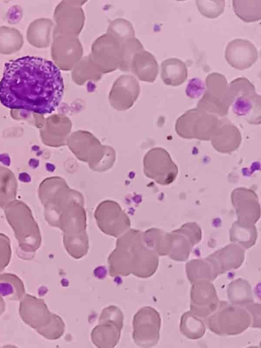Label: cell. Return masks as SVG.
<instances>
[{"label":"cell","instance_id":"cell-33","mask_svg":"<svg viewBox=\"0 0 261 348\" xmlns=\"http://www.w3.org/2000/svg\"><path fill=\"white\" fill-rule=\"evenodd\" d=\"M107 33L111 34L121 43L127 39L134 37L135 32L132 24L127 20L118 18L112 21Z\"/></svg>","mask_w":261,"mask_h":348},{"label":"cell","instance_id":"cell-15","mask_svg":"<svg viewBox=\"0 0 261 348\" xmlns=\"http://www.w3.org/2000/svg\"><path fill=\"white\" fill-rule=\"evenodd\" d=\"M220 301L211 281H197L190 290V311L196 316L205 319L218 307Z\"/></svg>","mask_w":261,"mask_h":348},{"label":"cell","instance_id":"cell-16","mask_svg":"<svg viewBox=\"0 0 261 348\" xmlns=\"http://www.w3.org/2000/svg\"><path fill=\"white\" fill-rule=\"evenodd\" d=\"M231 201L237 215V222L246 225H255L260 216L258 197L251 189L244 187L234 189Z\"/></svg>","mask_w":261,"mask_h":348},{"label":"cell","instance_id":"cell-12","mask_svg":"<svg viewBox=\"0 0 261 348\" xmlns=\"http://www.w3.org/2000/svg\"><path fill=\"white\" fill-rule=\"evenodd\" d=\"M161 318L154 308L145 306L140 308L133 320V339L138 346L151 347L160 340Z\"/></svg>","mask_w":261,"mask_h":348},{"label":"cell","instance_id":"cell-6","mask_svg":"<svg viewBox=\"0 0 261 348\" xmlns=\"http://www.w3.org/2000/svg\"><path fill=\"white\" fill-rule=\"evenodd\" d=\"M229 90L233 112L249 124L260 125L261 96L253 84L246 77H239L230 82Z\"/></svg>","mask_w":261,"mask_h":348},{"label":"cell","instance_id":"cell-18","mask_svg":"<svg viewBox=\"0 0 261 348\" xmlns=\"http://www.w3.org/2000/svg\"><path fill=\"white\" fill-rule=\"evenodd\" d=\"M258 58L256 46L250 41L236 38L229 41L225 48V58L233 68L244 70L250 67Z\"/></svg>","mask_w":261,"mask_h":348},{"label":"cell","instance_id":"cell-10","mask_svg":"<svg viewBox=\"0 0 261 348\" xmlns=\"http://www.w3.org/2000/svg\"><path fill=\"white\" fill-rule=\"evenodd\" d=\"M122 43L107 33L93 43L89 61L101 74L119 68L121 58Z\"/></svg>","mask_w":261,"mask_h":348},{"label":"cell","instance_id":"cell-21","mask_svg":"<svg viewBox=\"0 0 261 348\" xmlns=\"http://www.w3.org/2000/svg\"><path fill=\"white\" fill-rule=\"evenodd\" d=\"M60 33L62 35L77 36L85 20L84 13L79 5L72 1H62Z\"/></svg>","mask_w":261,"mask_h":348},{"label":"cell","instance_id":"cell-9","mask_svg":"<svg viewBox=\"0 0 261 348\" xmlns=\"http://www.w3.org/2000/svg\"><path fill=\"white\" fill-rule=\"evenodd\" d=\"M122 312L111 305L104 308L99 316L98 325L91 332L92 343L98 348H113L118 343L123 326Z\"/></svg>","mask_w":261,"mask_h":348},{"label":"cell","instance_id":"cell-31","mask_svg":"<svg viewBox=\"0 0 261 348\" xmlns=\"http://www.w3.org/2000/svg\"><path fill=\"white\" fill-rule=\"evenodd\" d=\"M101 75L89 61L88 57L79 61L74 66L72 72V79L78 85H82L87 80L97 81Z\"/></svg>","mask_w":261,"mask_h":348},{"label":"cell","instance_id":"cell-23","mask_svg":"<svg viewBox=\"0 0 261 348\" xmlns=\"http://www.w3.org/2000/svg\"><path fill=\"white\" fill-rule=\"evenodd\" d=\"M161 77L167 85L178 86L182 84L188 77L186 63L180 59L170 58L163 61L161 64Z\"/></svg>","mask_w":261,"mask_h":348},{"label":"cell","instance_id":"cell-3","mask_svg":"<svg viewBox=\"0 0 261 348\" xmlns=\"http://www.w3.org/2000/svg\"><path fill=\"white\" fill-rule=\"evenodd\" d=\"M108 263L111 277H127L133 274L138 278H148L156 272L159 258L145 244L142 231L129 229L117 239Z\"/></svg>","mask_w":261,"mask_h":348},{"label":"cell","instance_id":"cell-30","mask_svg":"<svg viewBox=\"0 0 261 348\" xmlns=\"http://www.w3.org/2000/svg\"><path fill=\"white\" fill-rule=\"evenodd\" d=\"M234 12L246 22H252L261 19L260 0H233Z\"/></svg>","mask_w":261,"mask_h":348},{"label":"cell","instance_id":"cell-22","mask_svg":"<svg viewBox=\"0 0 261 348\" xmlns=\"http://www.w3.org/2000/svg\"><path fill=\"white\" fill-rule=\"evenodd\" d=\"M129 70L140 81L152 83L158 74L159 65L154 56L143 49L133 55Z\"/></svg>","mask_w":261,"mask_h":348},{"label":"cell","instance_id":"cell-2","mask_svg":"<svg viewBox=\"0 0 261 348\" xmlns=\"http://www.w3.org/2000/svg\"><path fill=\"white\" fill-rule=\"evenodd\" d=\"M57 190L58 226L64 233V245L70 256L80 259L87 254L89 247L84 198L61 178H58Z\"/></svg>","mask_w":261,"mask_h":348},{"label":"cell","instance_id":"cell-24","mask_svg":"<svg viewBox=\"0 0 261 348\" xmlns=\"http://www.w3.org/2000/svg\"><path fill=\"white\" fill-rule=\"evenodd\" d=\"M143 239L146 246L159 256H168L169 254L171 246L170 232L152 228L143 232Z\"/></svg>","mask_w":261,"mask_h":348},{"label":"cell","instance_id":"cell-28","mask_svg":"<svg viewBox=\"0 0 261 348\" xmlns=\"http://www.w3.org/2000/svg\"><path fill=\"white\" fill-rule=\"evenodd\" d=\"M186 272L191 284L202 280L213 281L218 277L205 258L194 259L187 262Z\"/></svg>","mask_w":261,"mask_h":348},{"label":"cell","instance_id":"cell-35","mask_svg":"<svg viewBox=\"0 0 261 348\" xmlns=\"http://www.w3.org/2000/svg\"><path fill=\"white\" fill-rule=\"evenodd\" d=\"M205 90L204 82L200 78H193L190 80L186 89V95L192 98H197L201 96Z\"/></svg>","mask_w":261,"mask_h":348},{"label":"cell","instance_id":"cell-20","mask_svg":"<svg viewBox=\"0 0 261 348\" xmlns=\"http://www.w3.org/2000/svg\"><path fill=\"white\" fill-rule=\"evenodd\" d=\"M211 141L213 147L219 153L229 154L239 147L242 136L239 129L230 120L221 117Z\"/></svg>","mask_w":261,"mask_h":348},{"label":"cell","instance_id":"cell-7","mask_svg":"<svg viewBox=\"0 0 261 348\" xmlns=\"http://www.w3.org/2000/svg\"><path fill=\"white\" fill-rule=\"evenodd\" d=\"M220 118L197 108L190 109L176 120L175 130L178 136L187 139L211 140Z\"/></svg>","mask_w":261,"mask_h":348},{"label":"cell","instance_id":"cell-14","mask_svg":"<svg viewBox=\"0 0 261 348\" xmlns=\"http://www.w3.org/2000/svg\"><path fill=\"white\" fill-rule=\"evenodd\" d=\"M170 233L171 246L168 256L176 261L187 260L193 247L202 238L201 228L194 222L185 223Z\"/></svg>","mask_w":261,"mask_h":348},{"label":"cell","instance_id":"cell-5","mask_svg":"<svg viewBox=\"0 0 261 348\" xmlns=\"http://www.w3.org/2000/svg\"><path fill=\"white\" fill-rule=\"evenodd\" d=\"M208 329L220 336L241 334L251 326L252 318L244 307L220 301L217 309L205 319Z\"/></svg>","mask_w":261,"mask_h":348},{"label":"cell","instance_id":"cell-26","mask_svg":"<svg viewBox=\"0 0 261 348\" xmlns=\"http://www.w3.org/2000/svg\"><path fill=\"white\" fill-rule=\"evenodd\" d=\"M257 238L255 225H246L237 221L229 230V239L231 243L238 244L244 250L249 249L255 245Z\"/></svg>","mask_w":261,"mask_h":348},{"label":"cell","instance_id":"cell-19","mask_svg":"<svg viewBox=\"0 0 261 348\" xmlns=\"http://www.w3.org/2000/svg\"><path fill=\"white\" fill-rule=\"evenodd\" d=\"M205 259L218 276L240 267L245 259V250L231 243L210 254Z\"/></svg>","mask_w":261,"mask_h":348},{"label":"cell","instance_id":"cell-29","mask_svg":"<svg viewBox=\"0 0 261 348\" xmlns=\"http://www.w3.org/2000/svg\"><path fill=\"white\" fill-rule=\"evenodd\" d=\"M179 330L186 338L196 340L203 337L206 327L201 318L195 315L190 311H188L181 317Z\"/></svg>","mask_w":261,"mask_h":348},{"label":"cell","instance_id":"cell-11","mask_svg":"<svg viewBox=\"0 0 261 348\" xmlns=\"http://www.w3.org/2000/svg\"><path fill=\"white\" fill-rule=\"evenodd\" d=\"M145 176L161 185H168L176 178L178 168L169 153L164 148L156 147L149 150L143 158Z\"/></svg>","mask_w":261,"mask_h":348},{"label":"cell","instance_id":"cell-1","mask_svg":"<svg viewBox=\"0 0 261 348\" xmlns=\"http://www.w3.org/2000/svg\"><path fill=\"white\" fill-rule=\"evenodd\" d=\"M63 91L61 73L51 61L27 56L5 64L0 101L8 108L51 113L61 102Z\"/></svg>","mask_w":261,"mask_h":348},{"label":"cell","instance_id":"cell-17","mask_svg":"<svg viewBox=\"0 0 261 348\" xmlns=\"http://www.w3.org/2000/svg\"><path fill=\"white\" fill-rule=\"evenodd\" d=\"M140 91L139 83L134 77L122 75L115 81L110 91V104L118 110H127L133 105Z\"/></svg>","mask_w":261,"mask_h":348},{"label":"cell","instance_id":"cell-25","mask_svg":"<svg viewBox=\"0 0 261 348\" xmlns=\"http://www.w3.org/2000/svg\"><path fill=\"white\" fill-rule=\"evenodd\" d=\"M61 39L62 62L60 68L69 70L80 61L83 49L77 36L63 35Z\"/></svg>","mask_w":261,"mask_h":348},{"label":"cell","instance_id":"cell-13","mask_svg":"<svg viewBox=\"0 0 261 348\" xmlns=\"http://www.w3.org/2000/svg\"><path fill=\"white\" fill-rule=\"evenodd\" d=\"M97 226L103 233L119 237L130 227L127 214L116 202L107 200L100 202L94 212Z\"/></svg>","mask_w":261,"mask_h":348},{"label":"cell","instance_id":"cell-4","mask_svg":"<svg viewBox=\"0 0 261 348\" xmlns=\"http://www.w3.org/2000/svg\"><path fill=\"white\" fill-rule=\"evenodd\" d=\"M67 144L79 160L87 163L95 171L109 169L115 161L113 148L102 145L89 132L80 130L72 133L68 138Z\"/></svg>","mask_w":261,"mask_h":348},{"label":"cell","instance_id":"cell-34","mask_svg":"<svg viewBox=\"0 0 261 348\" xmlns=\"http://www.w3.org/2000/svg\"><path fill=\"white\" fill-rule=\"evenodd\" d=\"M199 12L206 18L213 19L219 16L224 11V0H197Z\"/></svg>","mask_w":261,"mask_h":348},{"label":"cell","instance_id":"cell-8","mask_svg":"<svg viewBox=\"0 0 261 348\" xmlns=\"http://www.w3.org/2000/svg\"><path fill=\"white\" fill-rule=\"evenodd\" d=\"M204 83L205 90L196 108L219 117H224L227 115L232 103L226 77L222 73L212 72L207 76Z\"/></svg>","mask_w":261,"mask_h":348},{"label":"cell","instance_id":"cell-32","mask_svg":"<svg viewBox=\"0 0 261 348\" xmlns=\"http://www.w3.org/2000/svg\"><path fill=\"white\" fill-rule=\"evenodd\" d=\"M143 49L141 43L135 37L127 39L123 42L119 68L124 71H129V65L133 55L136 52Z\"/></svg>","mask_w":261,"mask_h":348},{"label":"cell","instance_id":"cell-36","mask_svg":"<svg viewBox=\"0 0 261 348\" xmlns=\"http://www.w3.org/2000/svg\"><path fill=\"white\" fill-rule=\"evenodd\" d=\"M249 312L251 318V327L260 328V305L253 302L244 307Z\"/></svg>","mask_w":261,"mask_h":348},{"label":"cell","instance_id":"cell-27","mask_svg":"<svg viewBox=\"0 0 261 348\" xmlns=\"http://www.w3.org/2000/svg\"><path fill=\"white\" fill-rule=\"evenodd\" d=\"M228 299L230 304L245 307L253 302L252 288L249 282L242 278L231 282L227 289Z\"/></svg>","mask_w":261,"mask_h":348}]
</instances>
